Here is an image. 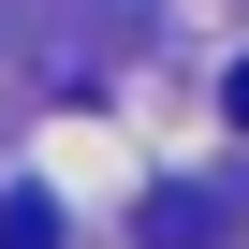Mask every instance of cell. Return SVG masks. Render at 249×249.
I'll return each instance as SVG.
<instances>
[{
  "label": "cell",
  "instance_id": "6da1fadb",
  "mask_svg": "<svg viewBox=\"0 0 249 249\" xmlns=\"http://www.w3.org/2000/svg\"><path fill=\"white\" fill-rule=\"evenodd\" d=\"M220 234H234L220 191H147V249H220Z\"/></svg>",
  "mask_w": 249,
  "mask_h": 249
},
{
  "label": "cell",
  "instance_id": "7a4b0ae2",
  "mask_svg": "<svg viewBox=\"0 0 249 249\" xmlns=\"http://www.w3.org/2000/svg\"><path fill=\"white\" fill-rule=\"evenodd\" d=\"M0 249H59V205L44 191H0Z\"/></svg>",
  "mask_w": 249,
  "mask_h": 249
},
{
  "label": "cell",
  "instance_id": "3957f363",
  "mask_svg": "<svg viewBox=\"0 0 249 249\" xmlns=\"http://www.w3.org/2000/svg\"><path fill=\"white\" fill-rule=\"evenodd\" d=\"M220 103H234V132H249V73H234V88H220Z\"/></svg>",
  "mask_w": 249,
  "mask_h": 249
}]
</instances>
